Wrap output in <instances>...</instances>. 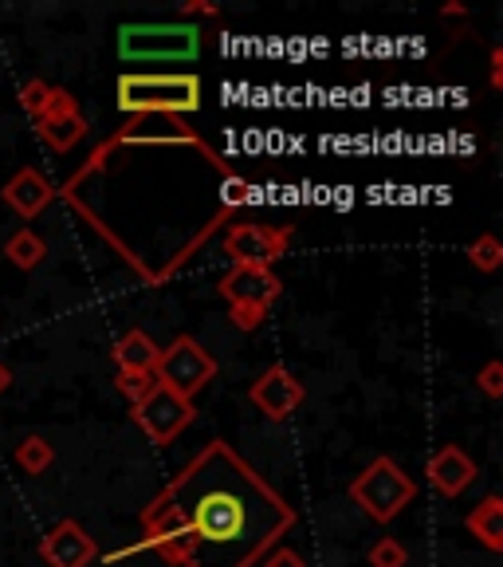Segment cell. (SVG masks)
<instances>
[{"label": "cell", "instance_id": "cell-21", "mask_svg": "<svg viewBox=\"0 0 503 567\" xmlns=\"http://www.w3.org/2000/svg\"><path fill=\"white\" fill-rule=\"evenodd\" d=\"M406 559L409 556H406V548H401V540H389V536L370 548V564L374 567H406Z\"/></svg>", "mask_w": 503, "mask_h": 567}, {"label": "cell", "instance_id": "cell-10", "mask_svg": "<svg viewBox=\"0 0 503 567\" xmlns=\"http://www.w3.org/2000/svg\"><path fill=\"white\" fill-rule=\"evenodd\" d=\"M95 556H98L95 536H87L83 524H75V520L55 524L44 536V559L52 567H87Z\"/></svg>", "mask_w": 503, "mask_h": 567}, {"label": "cell", "instance_id": "cell-7", "mask_svg": "<svg viewBox=\"0 0 503 567\" xmlns=\"http://www.w3.org/2000/svg\"><path fill=\"white\" fill-rule=\"evenodd\" d=\"M287 240L292 229H272V225H232L229 237H224V252H229L237 265H260L268 268L272 260H280L287 252Z\"/></svg>", "mask_w": 503, "mask_h": 567}, {"label": "cell", "instance_id": "cell-12", "mask_svg": "<svg viewBox=\"0 0 503 567\" xmlns=\"http://www.w3.org/2000/svg\"><path fill=\"white\" fill-rule=\"evenodd\" d=\"M55 197L52 182H48L40 169L24 166L17 169V174L9 177V186H4V202L12 205V209L24 217V221H32V217H40V213L48 209V202Z\"/></svg>", "mask_w": 503, "mask_h": 567}, {"label": "cell", "instance_id": "cell-16", "mask_svg": "<svg viewBox=\"0 0 503 567\" xmlns=\"http://www.w3.org/2000/svg\"><path fill=\"white\" fill-rule=\"evenodd\" d=\"M83 134H87V123H83L80 111H63V115L40 118V138H44L52 151H71Z\"/></svg>", "mask_w": 503, "mask_h": 567}, {"label": "cell", "instance_id": "cell-22", "mask_svg": "<svg viewBox=\"0 0 503 567\" xmlns=\"http://www.w3.org/2000/svg\"><path fill=\"white\" fill-rule=\"evenodd\" d=\"M20 103H24V111H32L35 118H44V111H48V103H52V87L48 83H28L24 87V95H20Z\"/></svg>", "mask_w": 503, "mask_h": 567}, {"label": "cell", "instance_id": "cell-18", "mask_svg": "<svg viewBox=\"0 0 503 567\" xmlns=\"http://www.w3.org/2000/svg\"><path fill=\"white\" fill-rule=\"evenodd\" d=\"M17 461H20V470L24 473H44L48 465L55 461V450L44 442V437H24V442L17 445Z\"/></svg>", "mask_w": 503, "mask_h": 567}, {"label": "cell", "instance_id": "cell-26", "mask_svg": "<svg viewBox=\"0 0 503 567\" xmlns=\"http://www.w3.org/2000/svg\"><path fill=\"white\" fill-rule=\"evenodd\" d=\"M9 382H12V371L4 363H0V394H4V390H9Z\"/></svg>", "mask_w": 503, "mask_h": 567}, {"label": "cell", "instance_id": "cell-11", "mask_svg": "<svg viewBox=\"0 0 503 567\" xmlns=\"http://www.w3.org/2000/svg\"><path fill=\"white\" fill-rule=\"evenodd\" d=\"M472 481H476V461L460 450V445H441L429 457V485L441 496H460Z\"/></svg>", "mask_w": 503, "mask_h": 567}, {"label": "cell", "instance_id": "cell-5", "mask_svg": "<svg viewBox=\"0 0 503 567\" xmlns=\"http://www.w3.org/2000/svg\"><path fill=\"white\" fill-rule=\"evenodd\" d=\"M154 374H158V386L174 390V394H181V399L193 402L197 390H205L212 382V374H217V363H212V354L205 351L197 339L177 336L169 347H161Z\"/></svg>", "mask_w": 503, "mask_h": 567}, {"label": "cell", "instance_id": "cell-4", "mask_svg": "<svg viewBox=\"0 0 503 567\" xmlns=\"http://www.w3.org/2000/svg\"><path fill=\"white\" fill-rule=\"evenodd\" d=\"M118 52L134 63H186L201 52V28L193 24H126Z\"/></svg>", "mask_w": 503, "mask_h": 567}, {"label": "cell", "instance_id": "cell-14", "mask_svg": "<svg viewBox=\"0 0 503 567\" xmlns=\"http://www.w3.org/2000/svg\"><path fill=\"white\" fill-rule=\"evenodd\" d=\"M158 354H161V347L154 343L146 331H126L115 347V363H118V371H154V367H158Z\"/></svg>", "mask_w": 503, "mask_h": 567}, {"label": "cell", "instance_id": "cell-6", "mask_svg": "<svg viewBox=\"0 0 503 567\" xmlns=\"http://www.w3.org/2000/svg\"><path fill=\"white\" fill-rule=\"evenodd\" d=\"M134 422L146 430V437L158 445H169L189 422H193V402L174 394L166 386H154L146 399L134 406Z\"/></svg>", "mask_w": 503, "mask_h": 567}, {"label": "cell", "instance_id": "cell-2", "mask_svg": "<svg viewBox=\"0 0 503 567\" xmlns=\"http://www.w3.org/2000/svg\"><path fill=\"white\" fill-rule=\"evenodd\" d=\"M201 106V80L189 71H126L118 75V111L126 115H193Z\"/></svg>", "mask_w": 503, "mask_h": 567}, {"label": "cell", "instance_id": "cell-20", "mask_svg": "<svg viewBox=\"0 0 503 567\" xmlns=\"http://www.w3.org/2000/svg\"><path fill=\"white\" fill-rule=\"evenodd\" d=\"M469 260L480 268V272H495L500 268V260H503V248H500V240L492 237V233H484L480 240H472V248H469Z\"/></svg>", "mask_w": 503, "mask_h": 567}, {"label": "cell", "instance_id": "cell-1", "mask_svg": "<svg viewBox=\"0 0 503 567\" xmlns=\"http://www.w3.org/2000/svg\"><path fill=\"white\" fill-rule=\"evenodd\" d=\"M295 524V508L240 453L212 442L146 513L138 548L186 567H252Z\"/></svg>", "mask_w": 503, "mask_h": 567}, {"label": "cell", "instance_id": "cell-13", "mask_svg": "<svg viewBox=\"0 0 503 567\" xmlns=\"http://www.w3.org/2000/svg\"><path fill=\"white\" fill-rule=\"evenodd\" d=\"M115 142H150V146H154V142H181V146H197V151H205V142L197 138L189 126H181L177 118H169V115H138ZM205 154H209V151H205ZM209 158H212V154H209Z\"/></svg>", "mask_w": 503, "mask_h": 567}, {"label": "cell", "instance_id": "cell-25", "mask_svg": "<svg viewBox=\"0 0 503 567\" xmlns=\"http://www.w3.org/2000/svg\"><path fill=\"white\" fill-rule=\"evenodd\" d=\"M264 567H307V564H303L300 551L280 548V551H272V556H268V564H264Z\"/></svg>", "mask_w": 503, "mask_h": 567}, {"label": "cell", "instance_id": "cell-9", "mask_svg": "<svg viewBox=\"0 0 503 567\" xmlns=\"http://www.w3.org/2000/svg\"><path fill=\"white\" fill-rule=\"evenodd\" d=\"M248 399L256 402V406L264 410L268 417L283 422L287 414H295V410H300L303 386H300V379H295L292 371H283V367H268V371L260 374L256 382H252V390H248Z\"/></svg>", "mask_w": 503, "mask_h": 567}, {"label": "cell", "instance_id": "cell-19", "mask_svg": "<svg viewBox=\"0 0 503 567\" xmlns=\"http://www.w3.org/2000/svg\"><path fill=\"white\" fill-rule=\"evenodd\" d=\"M154 386H158V374L154 371H118V390L126 394L130 406H138Z\"/></svg>", "mask_w": 503, "mask_h": 567}, {"label": "cell", "instance_id": "cell-3", "mask_svg": "<svg viewBox=\"0 0 503 567\" xmlns=\"http://www.w3.org/2000/svg\"><path fill=\"white\" fill-rule=\"evenodd\" d=\"M350 496H354V505L363 508L370 520L389 524L394 516L409 508V501L417 496V485L394 457H378L354 477Z\"/></svg>", "mask_w": 503, "mask_h": 567}, {"label": "cell", "instance_id": "cell-15", "mask_svg": "<svg viewBox=\"0 0 503 567\" xmlns=\"http://www.w3.org/2000/svg\"><path fill=\"white\" fill-rule=\"evenodd\" d=\"M469 532L484 540V548L503 551V501L500 496H484L476 508L469 513Z\"/></svg>", "mask_w": 503, "mask_h": 567}, {"label": "cell", "instance_id": "cell-23", "mask_svg": "<svg viewBox=\"0 0 503 567\" xmlns=\"http://www.w3.org/2000/svg\"><path fill=\"white\" fill-rule=\"evenodd\" d=\"M476 382H480V390H484L488 399H500V394H503V363H500V359H492V363L480 371Z\"/></svg>", "mask_w": 503, "mask_h": 567}, {"label": "cell", "instance_id": "cell-8", "mask_svg": "<svg viewBox=\"0 0 503 567\" xmlns=\"http://www.w3.org/2000/svg\"><path fill=\"white\" fill-rule=\"evenodd\" d=\"M221 296L232 308H264L280 296V280H275L272 268L260 265H237L221 280Z\"/></svg>", "mask_w": 503, "mask_h": 567}, {"label": "cell", "instance_id": "cell-17", "mask_svg": "<svg viewBox=\"0 0 503 567\" xmlns=\"http://www.w3.org/2000/svg\"><path fill=\"white\" fill-rule=\"evenodd\" d=\"M4 257L17 268H24V272H32L35 265H44L48 245H44V237H35L32 229H20V233H12L9 245H4Z\"/></svg>", "mask_w": 503, "mask_h": 567}, {"label": "cell", "instance_id": "cell-24", "mask_svg": "<svg viewBox=\"0 0 503 567\" xmlns=\"http://www.w3.org/2000/svg\"><path fill=\"white\" fill-rule=\"evenodd\" d=\"M232 323H237L240 331H252L264 323V308H232Z\"/></svg>", "mask_w": 503, "mask_h": 567}]
</instances>
